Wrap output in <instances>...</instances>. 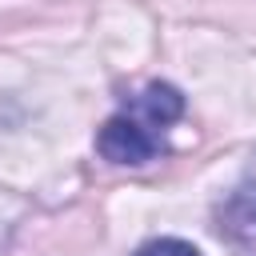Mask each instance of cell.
<instances>
[{"mask_svg":"<svg viewBox=\"0 0 256 256\" xmlns=\"http://www.w3.org/2000/svg\"><path fill=\"white\" fill-rule=\"evenodd\" d=\"M216 228L236 256H256V176L216 208Z\"/></svg>","mask_w":256,"mask_h":256,"instance_id":"7a4b0ae2","label":"cell"},{"mask_svg":"<svg viewBox=\"0 0 256 256\" xmlns=\"http://www.w3.org/2000/svg\"><path fill=\"white\" fill-rule=\"evenodd\" d=\"M184 116V96L176 84H148L144 92L128 96L120 112H112L104 120V128L96 132V152L108 164L120 168H140L152 164L156 156L168 152V128Z\"/></svg>","mask_w":256,"mask_h":256,"instance_id":"6da1fadb","label":"cell"},{"mask_svg":"<svg viewBox=\"0 0 256 256\" xmlns=\"http://www.w3.org/2000/svg\"><path fill=\"white\" fill-rule=\"evenodd\" d=\"M132 256H200L188 240H176V236H160V240H148L140 244Z\"/></svg>","mask_w":256,"mask_h":256,"instance_id":"3957f363","label":"cell"}]
</instances>
